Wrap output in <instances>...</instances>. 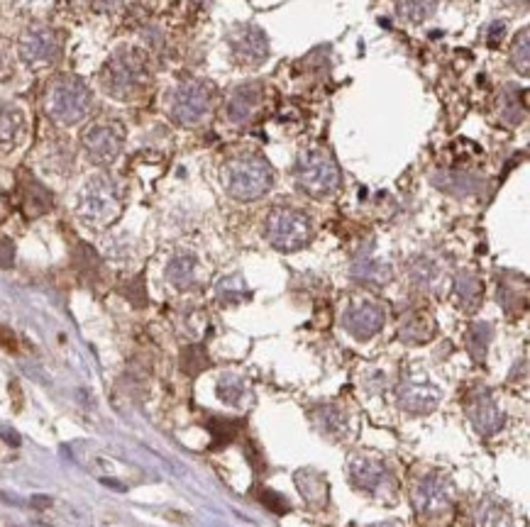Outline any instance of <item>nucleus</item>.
Masks as SVG:
<instances>
[{"instance_id":"37","label":"nucleus","mask_w":530,"mask_h":527,"mask_svg":"<svg viewBox=\"0 0 530 527\" xmlns=\"http://www.w3.org/2000/svg\"><path fill=\"white\" fill-rule=\"evenodd\" d=\"M13 257H16L13 242H10V239H0V267H10V264H13Z\"/></svg>"},{"instance_id":"24","label":"nucleus","mask_w":530,"mask_h":527,"mask_svg":"<svg viewBox=\"0 0 530 527\" xmlns=\"http://www.w3.org/2000/svg\"><path fill=\"white\" fill-rule=\"evenodd\" d=\"M208 430L213 435V445L210 449H220V447L232 445L239 437V432L245 430V420H232V417H208Z\"/></svg>"},{"instance_id":"13","label":"nucleus","mask_w":530,"mask_h":527,"mask_svg":"<svg viewBox=\"0 0 530 527\" xmlns=\"http://www.w3.org/2000/svg\"><path fill=\"white\" fill-rule=\"evenodd\" d=\"M261 105H264V86L257 81L242 83L225 100V118L232 125H247L260 115Z\"/></svg>"},{"instance_id":"20","label":"nucleus","mask_w":530,"mask_h":527,"mask_svg":"<svg viewBox=\"0 0 530 527\" xmlns=\"http://www.w3.org/2000/svg\"><path fill=\"white\" fill-rule=\"evenodd\" d=\"M352 276H355V281L359 283H369V286H384V283L391 281V267H388L387 261L374 259L369 254H362L355 259L352 264Z\"/></svg>"},{"instance_id":"11","label":"nucleus","mask_w":530,"mask_h":527,"mask_svg":"<svg viewBox=\"0 0 530 527\" xmlns=\"http://www.w3.org/2000/svg\"><path fill=\"white\" fill-rule=\"evenodd\" d=\"M452 501H455V486L440 471L423 476L413 490V508L420 515H438V512L448 511Z\"/></svg>"},{"instance_id":"12","label":"nucleus","mask_w":530,"mask_h":527,"mask_svg":"<svg viewBox=\"0 0 530 527\" xmlns=\"http://www.w3.org/2000/svg\"><path fill=\"white\" fill-rule=\"evenodd\" d=\"M232 57L245 67H260L270 57V39L254 25H238L228 37Z\"/></svg>"},{"instance_id":"34","label":"nucleus","mask_w":530,"mask_h":527,"mask_svg":"<svg viewBox=\"0 0 530 527\" xmlns=\"http://www.w3.org/2000/svg\"><path fill=\"white\" fill-rule=\"evenodd\" d=\"M210 366V359L206 354V349L203 347H186L184 349V354H181V369L188 374V376H198L201 372H206Z\"/></svg>"},{"instance_id":"10","label":"nucleus","mask_w":530,"mask_h":527,"mask_svg":"<svg viewBox=\"0 0 530 527\" xmlns=\"http://www.w3.org/2000/svg\"><path fill=\"white\" fill-rule=\"evenodd\" d=\"M442 391L423 374H406L398 386V406L411 416H428L440 406Z\"/></svg>"},{"instance_id":"14","label":"nucleus","mask_w":530,"mask_h":527,"mask_svg":"<svg viewBox=\"0 0 530 527\" xmlns=\"http://www.w3.org/2000/svg\"><path fill=\"white\" fill-rule=\"evenodd\" d=\"M384 322H387V312L379 303H372V300H359L350 305L343 315L344 330L357 340H372L374 334L381 332Z\"/></svg>"},{"instance_id":"35","label":"nucleus","mask_w":530,"mask_h":527,"mask_svg":"<svg viewBox=\"0 0 530 527\" xmlns=\"http://www.w3.org/2000/svg\"><path fill=\"white\" fill-rule=\"evenodd\" d=\"M528 30L521 32V37H515L514 47H511V67L521 76H528L530 69V54H528Z\"/></svg>"},{"instance_id":"39","label":"nucleus","mask_w":530,"mask_h":527,"mask_svg":"<svg viewBox=\"0 0 530 527\" xmlns=\"http://www.w3.org/2000/svg\"><path fill=\"white\" fill-rule=\"evenodd\" d=\"M3 437H5V442H8V445H13V447L20 445V437H17V435L13 430H5V432H3Z\"/></svg>"},{"instance_id":"3","label":"nucleus","mask_w":530,"mask_h":527,"mask_svg":"<svg viewBox=\"0 0 530 527\" xmlns=\"http://www.w3.org/2000/svg\"><path fill=\"white\" fill-rule=\"evenodd\" d=\"M90 105H93V96H90L89 86L79 76L61 74L47 89V115L54 122H59V125H76V122H81L90 112Z\"/></svg>"},{"instance_id":"36","label":"nucleus","mask_w":530,"mask_h":527,"mask_svg":"<svg viewBox=\"0 0 530 527\" xmlns=\"http://www.w3.org/2000/svg\"><path fill=\"white\" fill-rule=\"evenodd\" d=\"M257 498H260V503L264 508H270L271 512H277V515H286V512L292 511V505L286 501L284 496H279L277 490L271 489H260L257 490Z\"/></svg>"},{"instance_id":"33","label":"nucleus","mask_w":530,"mask_h":527,"mask_svg":"<svg viewBox=\"0 0 530 527\" xmlns=\"http://www.w3.org/2000/svg\"><path fill=\"white\" fill-rule=\"evenodd\" d=\"M440 0H398V13L411 20V23H423L433 16Z\"/></svg>"},{"instance_id":"41","label":"nucleus","mask_w":530,"mask_h":527,"mask_svg":"<svg viewBox=\"0 0 530 527\" xmlns=\"http://www.w3.org/2000/svg\"><path fill=\"white\" fill-rule=\"evenodd\" d=\"M374 527H398V525H374Z\"/></svg>"},{"instance_id":"27","label":"nucleus","mask_w":530,"mask_h":527,"mask_svg":"<svg viewBox=\"0 0 530 527\" xmlns=\"http://www.w3.org/2000/svg\"><path fill=\"white\" fill-rule=\"evenodd\" d=\"M501 118L508 125H518L525 118V90L508 89V93H504V100H501Z\"/></svg>"},{"instance_id":"32","label":"nucleus","mask_w":530,"mask_h":527,"mask_svg":"<svg viewBox=\"0 0 530 527\" xmlns=\"http://www.w3.org/2000/svg\"><path fill=\"white\" fill-rule=\"evenodd\" d=\"M245 298H249V290H247L245 281L239 276H228L223 281L217 283V300L225 305L242 303Z\"/></svg>"},{"instance_id":"4","label":"nucleus","mask_w":530,"mask_h":527,"mask_svg":"<svg viewBox=\"0 0 530 527\" xmlns=\"http://www.w3.org/2000/svg\"><path fill=\"white\" fill-rule=\"evenodd\" d=\"M296 186L311 198H330L343 186V171L325 149H306L296 162Z\"/></svg>"},{"instance_id":"6","label":"nucleus","mask_w":530,"mask_h":527,"mask_svg":"<svg viewBox=\"0 0 530 527\" xmlns=\"http://www.w3.org/2000/svg\"><path fill=\"white\" fill-rule=\"evenodd\" d=\"M210 105H213V83L201 81V79H186L174 89L169 112L179 125L194 127L206 120Z\"/></svg>"},{"instance_id":"2","label":"nucleus","mask_w":530,"mask_h":527,"mask_svg":"<svg viewBox=\"0 0 530 527\" xmlns=\"http://www.w3.org/2000/svg\"><path fill=\"white\" fill-rule=\"evenodd\" d=\"M223 186L235 201H257L274 186V171L261 156H235L223 166Z\"/></svg>"},{"instance_id":"21","label":"nucleus","mask_w":530,"mask_h":527,"mask_svg":"<svg viewBox=\"0 0 530 527\" xmlns=\"http://www.w3.org/2000/svg\"><path fill=\"white\" fill-rule=\"evenodd\" d=\"M313 420L318 425V430L328 437L343 439L347 437L350 432V420H347V413L340 406H321V408L313 410Z\"/></svg>"},{"instance_id":"19","label":"nucleus","mask_w":530,"mask_h":527,"mask_svg":"<svg viewBox=\"0 0 530 527\" xmlns=\"http://www.w3.org/2000/svg\"><path fill=\"white\" fill-rule=\"evenodd\" d=\"M25 134V112L13 103H0V147H16Z\"/></svg>"},{"instance_id":"7","label":"nucleus","mask_w":530,"mask_h":527,"mask_svg":"<svg viewBox=\"0 0 530 527\" xmlns=\"http://www.w3.org/2000/svg\"><path fill=\"white\" fill-rule=\"evenodd\" d=\"M122 210V195L120 188L105 176H96L83 186L81 201H79V213L83 220L93 225H111Z\"/></svg>"},{"instance_id":"1","label":"nucleus","mask_w":530,"mask_h":527,"mask_svg":"<svg viewBox=\"0 0 530 527\" xmlns=\"http://www.w3.org/2000/svg\"><path fill=\"white\" fill-rule=\"evenodd\" d=\"M150 83V67L143 52L118 49L101 71V86L115 100H135Z\"/></svg>"},{"instance_id":"29","label":"nucleus","mask_w":530,"mask_h":527,"mask_svg":"<svg viewBox=\"0 0 530 527\" xmlns=\"http://www.w3.org/2000/svg\"><path fill=\"white\" fill-rule=\"evenodd\" d=\"M25 208L30 216H42L52 208V195L47 194L45 186H39L37 181L30 179L27 188H25Z\"/></svg>"},{"instance_id":"30","label":"nucleus","mask_w":530,"mask_h":527,"mask_svg":"<svg viewBox=\"0 0 530 527\" xmlns=\"http://www.w3.org/2000/svg\"><path fill=\"white\" fill-rule=\"evenodd\" d=\"M499 300L508 315H515L525 305V289L518 290V281L515 279H504L499 286Z\"/></svg>"},{"instance_id":"9","label":"nucleus","mask_w":530,"mask_h":527,"mask_svg":"<svg viewBox=\"0 0 530 527\" xmlns=\"http://www.w3.org/2000/svg\"><path fill=\"white\" fill-rule=\"evenodd\" d=\"M122 142H125L122 127H120L118 122H112V120H98V122L86 127V132H83L81 137L86 156H89L93 163L115 162L120 154V149H122Z\"/></svg>"},{"instance_id":"18","label":"nucleus","mask_w":530,"mask_h":527,"mask_svg":"<svg viewBox=\"0 0 530 527\" xmlns=\"http://www.w3.org/2000/svg\"><path fill=\"white\" fill-rule=\"evenodd\" d=\"M166 279L181 290L196 289L198 281H201V276H198V259H196L194 254H176L169 261V267H166Z\"/></svg>"},{"instance_id":"15","label":"nucleus","mask_w":530,"mask_h":527,"mask_svg":"<svg viewBox=\"0 0 530 527\" xmlns=\"http://www.w3.org/2000/svg\"><path fill=\"white\" fill-rule=\"evenodd\" d=\"M350 476L355 486L372 496H381L384 490L394 489V479L388 469L374 457H355L350 464Z\"/></svg>"},{"instance_id":"28","label":"nucleus","mask_w":530,"mask_h":527,"mask_svg":"<svg viewBox=\"0 0 530 527\" xmlns=\"http://www.w3.org/2000/svg\"><path fill=\"white\" fill-rule=\"evenodd\" d=\"M245 394H247L245 381L239 379L238 374H225V376H220V381H217V398L223 403H228V406H239L242 398H245Z\"/></svg>"},{"instance_id":"17","label":"nucleus","mask_w":530,"mask_h":527,"mask_svg":"<svg viewBox=\"0 0 530 527\" xmlns=\"http://www.w3.org/2000/svg\"><path fill=\"white\" fill-rule=\"evenodd\" d=\"M398 337L406 344H426L435 337V320L423 311L408 312L398 325Z\"/></svg>"},{"instance_id":"25","label":"nucleus","mask_w":530,"mask_h":527,"mask_svg":"<svg viewBox=\"0 0 530 527\" xmlns=\"http://www.w3.org/2000/svg\"><path fill=\"white\" fill-rule=\"evenodd\" d=\"M296 483H299L301 493L306 498L308 503L313 505H325L328 503V483L323 479L321 474H315L311 469L306 471H299L296 474Z\"/></svg>"},{"instance_id":"16","label":"nucleus","mask_w":530,"mask_h":527,"mask_svg":"<svg viewBox=\"0 0 530 527\" xmlns=\"http://www.w3.org/2000/svg\"><path fill=\"white\" fill-rule=\"evenodd\" d=\"M464 408H467V416H470L474 430L479 435H484V437L496 435L504 427V423H506V417L499 410V406L493 403V398L486 391H474L467 398V403H464Z\"/></svg>"},{"instance_id":"40","label":"nucleus","mask_w":530,"mask_h":527,"mask_svg":"<svg viewBox=\"0 0 530 527\" xmlns=\"http://www.w3.org/2000/svg\"><path fill=\"white\" fill-rule=\"evenodd\" d=\"M32 503H35V505H49V503H52V501H49V498L37 496V498H35V501H32Z\"/></svg>"},{"instance_id":"8","label":"nucleus","mask_w":530,"mask_h":527,"mask_svg":"<svg viewBox=\"0 0 530 527\" xmlns=\"http://www.w3.org/2000/svg\"><path fill=\"white\" fill-rule=\"evenodd\" d=\"M17 52H20V59L30 69L52 67L61 54L59 32L47 27V25H32L20 35Z\"/></svg>"},{"instance_id":"31","label":"nucleus","mask_w":530,"mask_h":527,"mask_svg":"<svg viewBox=\"0 0 530 527\" xmlns=\"http://www.w3.org/2000/svg\"><path fill=\"white\" fill-rule=\"evenodd\" d=\"M477 525L479 527H511V515L501 503L496 501H486L477 511Z\"/></svg>"},{"instance_id":"26","label":"nucleus","mask_w":530,"mask_h":527,"mask_svg":"<svg viewBox=\"0 0 530 527\" xmlns=\"http://www.w3.org/2000/svg\"><path fill=\"white\" fill-rule=\"evenodd\" d=\"M493 330L489 322H474V325L467 330V349L474 362H484L486 349L492 344Z\"/></svg>"},{"instance_id":"38","label":"nucleus","mask_w":530,"mask_h":527,"mask_svg":"<svg viewBox=\"0 0 530 527\" xmlns=\"http://www.w3.org/2000/svg\"><path fill=\"white\" fill-rule=\"evenodd\" d=\"M504 32H506V23H493L492 25V39H489V45H496L504 39Z\"/></svg>"},{"instance_id":"5","label":"nucleus","mask_w":530,"mask_h":527,"mask_svg":"<svg viewBox=\"0 0 530 527\" xmlns=\"http://www.w3.org/2000/svg\"><path fill=\"white\" fill-rule=\"evenodd\" d=\"M270 245L279 252H299L313 237V227L301 210L274 208L264 225Z\"/></svg>"},{"instance_id":"23","label":"nucleus","mask_w":530,"mask_h":527,"mask_svg":"<svg viewBox=\"0 0 530 527\" xmlns=\"http://www.w3.org/2000/svg\"><path fill=\"white\" fill-rule=\"evenodd\" d=\"M408 276L416 289L433 290L440 283V267L430 257H416L408 264Z\"/></svg>"},{"instance_id":"22","label":"nucleus","mask_w":530,"mask_h":527,"mask_svg":"<svg viewBox=\"0 0 530 527\" xmlns=\"http://www.w3.org/2000/svg\"><path fill=\"white\" fill-rule=\"evenodd\" d=\"M455 298H457V305H460L464 312L477 311L479 305H482V298H484V286H482V281H479V276H474L472 271H462V274H457Z\"/></svg>"}]
</instances>
